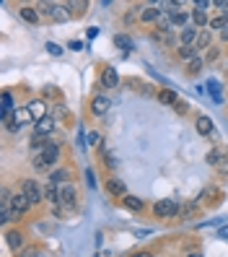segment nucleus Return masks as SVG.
Instances as JSON below:
<instances>
[{
  "label": "nucleus",
  "mask_w": 228,
  "mask_h": 257,
  "mask_svg": "<svg viewBox=\"0 0 228 257\" xmlns=\"http://www.w3.org/2000/svg\"><path fill=\"white\" fill-rule=\"evenodd\" d=\"M202 65H205V60H202V57H194L192 63H189V73H200Z\"/></svg>",
  "instance_id": "30"
},
{
  "label": "nucleus",
  "mask_w": 228,
  "mask_h": 257,
  "mask_svg": "<svg viewBox=\"0 0 228 257\" xmlns=\"http://www.w3.org/2000/svg\"><path fill=\"white\" fill-rule=\"evenodd\" d=\"M21 257H39V249H34V247H32V249H24Z\"/></svg>",
  "instance_id": "34"
},
{
  "label": "nucleus",
  "mask_w": 228,
  "mask_h": 257,
  "mask_svg": "<svg viewBox=\"0 0 228 257\" xmlns=\"http://www.w3.org/2000/svg\"><path fill=\"white\" fill-rule=\"evenodd\" d=\"M158 19H161V11H158L156 6H150V8L140 11V21H143V24H150V21H158Z\"/></svg>",
  "instance_id": "20"
},
{
  "label": "nucleus",
  "mask_w": 228,
  "mask_h": 257,
  "mask_svg": "<svg viewBox=\"0 0 228 257\" xmlns=\"http://www.w3.org/2000/svg\"><path fill=\"white\" fill-rule=\"evenodd\" d=\"M106 192H109L112 198H127V187H125L122 179H117V177H112L109 182H106Z\"/></svg>",
  "instance_id": "10"
},
{
  "label": "nucleus",
  "mask_w": 228,
  "mask_h": 257,
  "mask_svg": "<svg viewBox=\"0 0 228 257\" xmlns=\"http://www.w3.org/2000/svg\"><path fill=\"white\" fill-rule=\"evenodd\" d=\"M19 16H21L26 24H37V21H39V11L32 8V6H24V8H19Z\"/></svg>",
  "instance_id": "19"
},
{
  "label": "nucleus",
  "mask_w": 228,
  "mask_h": 257,
  "mask_svg": "<svg viewBox=\"0 0 228 257\" xmlns=\"http://www.w3.org/2000/svg\"><path fill=\"white\" fill-rule=\"evenodd\" d=\"M218 172H220V174H228V154H223V159H220V164H218Z\"/></svg>",
  "instance_id": "32"
},
{
  "label": "nucleus",
  "mask_w": 228,
  "mask_h": 257,
  "mask_svg": "<svg viewBox=\"0 0 228 257\" xmlns=\"http://www.w3.org/2000/svg\"><path fill=\"white\" fill-rule=\"evenodd\" d=\"M174 109H176L179 114H184V112H187V104H181V101H176V104H174Z\"/></svg>",
  "instance_id": "38"
},
{
  "label": "nucleus",
  "mask_w": 228,
  "mask_h": 257,
  "mask_svg": "<svg viewBox=\"0 0 228 257\" xmlns=\"http://www.w3.org/2000/svg\"><path fill=\"white\" fill-rule=\"evenodd\" d=\"M192 21H194V26H197V29H205V26L210 24V19H207V11H200V8L192 11Z\"/></svg>",
  "instance_id": "21"
},
{
  "label": "nucleus",
  "mask_w": 228,
  "mask_h": 257,
  "mask_svg": "<svg viewBox=\"0 0 228 257\" xmlns=\"http://www.w3.org/2000/svg\"><path fill=\"white\" fill-rule=\"evenodd\" d=\"M210 60H218V50H215V47L207 50V63H210Z\"/></svg>",
  "instance_id": "36"
},
{
  "label": "nucleus",
  "mask_w": 228,
  "mask_h": 257,
  "mask_svg": "<svg viewBox=\"0 0 228 257\" xmlns=\"http://www.w3.org/2000/svg\"><path fill=\"white\" fill-rule=\"evenodd\" d=\"M194 127H197V133H200V135H205V138H215V127H212V119H210L207 114L197 117Z\"/></svg>",
  "instance_id": "9"
},
{
  "label": "nucleus",
  "mask_w": 228,
  "mask_h": 257,
  "mask_svg": "<svg viewBox=\"0 0 228 257\" xmlns=\"http://www.w3.org/2000/svg\"><path fill=\"white\" fill-rule=\"evenodd\" d=\"M55 114H57V117H65V114H68V109H65V107H57V109H55Z\"/></svg>",
  "instance_id": "39"
},
{
  "label": "nucleus",
  "mask_w": 228,
  "mask_h": 257,
  "mask_svg": "<svg viewBox=\"0 0 228 257\" xmlns=\"http://www.w3.org/2000/svg\"><path fill=\"white\" fill-rule=\"evenodd\" d=\"M26 107H29V112H32V117L37 119V122L44 119V117H50V107H47V101H44V99H32Z\"/></svg>",
  "instance_id": "6"
},
{
  "label": "nucleus",
  "mask_w": 228,
  "mask_h": 257,
  "mask_svg": "<svg viewBox=\"0 0 228 257\" xmlns=\"http://www.w3.org/2000/svg\"><path fill=\"white\" fill-rule=\"evenodd\" d=\"M197 26H184V29H179V42H181V47H189L192 42H197Z\"/></svg>",
  "instance_id": "12"
},
{
  "label": "nucleus",
  "mask_w": 228,
  "mask_h": 257,
  "mask_svg": "<svg viewBox=\"0 0 228 257\" xmlns=\"http://www.w3.org/2000/svg\"><path fill=\"white\" fill-rule=\"evenodd\" d=\"M50 182L57 185V187L68 185V182H70V169H55V172L50 174Z\"/></svg>",
  "instance_id": "17"
},
{
  "label": "nucleus",
  "mask_w": 228,
  "mask_h": 257,
  "mask_svg": "<svg viewBox=\"0 0 228 257\" xmlns=\"http://www.w3.org/2000/svg\"><path fill=\"white\" fill-rule=\"evenodd\" d=\"M132 257H153V254H150V252H135Z\"/></svg>",
  "instance_id": "40"
},
{
  "label": "nucleus",
  "mask_w": 228,
  "mask_h": 257,
  "mask_svg": "<svg viewBox=\"0 0 228 257\" xmlns=\"http://www.w3.org/2000/svg\"><path fill=\"white\" fill-rule=\"evenodd\" d=\"M34 133H37V135H44V138H50V135L55 133V119H52V117H44V119H39Z\"/></svg>",
  "instance_id": "15"
},
{
  "label": "nucleus",
  "mask_w": 228,
  "mask_h": 257,
  "mask_svg": "<svg viewBox=\"0 0 228 257\" xmlns=\"http://www.w3.org/2000/svg\"><path fill=\"white\" fill-rule=\"evenodd\" d=\"M169 16H171V26H179V29H184L187 21H189V16L181 11H169Z\"/></svg>",
  "instance_id": "22"
},
{
  "label": "nucleus",
  "mask_w": 228,
  "mask_h": 257,
  "mask_svg": "<svg viewBox=\"0 0 228 257\" xmlns=\"http://www.w3.org/2000/svg\"><path fill=\"white\" fill-rule=\"evenodd\" d=\"M47 52L57 57V55H63V47H60V44H55V42H47Z\"/></svg>",
  "instance_id": "31"
},
{
  "label": "nucleus",
  "mask_w": 228,
  "mask_h": 257,
  "mask_svg": "<svg viewBox=\"0 0 228 257\" xmlns=\"http://www.w3.org/2000/svg\"><path fill=\"white\" fill-rule=\"evenodd\" d=\"M117 83H119L117 70H114V68H106V70L101 73V86H104V88H114Z\"/></svg>",
  "instance_id": "16"
},
{
  "label": "nucleus",
  "mask_w": 228,
  "mask_h": 257,
  "mask_svg": "<svg viewBox=\"0 0 228 257\" xmlns=\"http://www.w3.org/2000/svg\"><path fill=\"white\" fill-rule=\"evenodd\" d=\"M179 213H181V208H179V203L174 198H163V200H158L153 205V216L156 218H176Z\"/></svg>",
  "instance_id": "1"
},
{
  "label": "nucleus",
  "mask_w": 228,
  "mask_h": 257,
  "mask_svg": "<svg viewBox=\"0 0 228 257\" xmlns=\"http://www.w3.org/2000/svg\"><path fill=\"white\" fill-rule=\"evenodd\" d=\"M60 205L65 210H75L78 208V192H75V185H63L60 187Z\"/></svg>",
  "instance_id": "3"
},
{
  "label": "nucleus",
  "mask_w": 228,
  "mask_h": 257,
  "mask_svg": "<svg viewBox=\"0 0 228 257\" xmlns=\"http://www.w3.org/2000/svg\"><path fill=\"white\" fill-rule=\"evenodd\" d=\"M197 57V50L194 47H179V60H184V63H192Z\"/></svg>",
  "instance_id": "26"
},
{
  "label": "nucleus",
  "mask_w": 228,
  "mask_h": 257,
  "mask_svg": "<svg viewBox=\"0 0 228 257\" xmlns=\"http://www.w3.org/2000/svg\"><path fill=\"white\" fill-rule=\"evenodd\" d=\"M34 166H37V169H44V166H47V161H44L42 156H37V159H34Z\"/></svg>",
  "instance_id": "37"
},
{
  "label": "nucleus",
  "mask_w": 228,
  "mask_h": 257,
  "mask_svg": "<svg viewBox=\"0 0 228 257\" xmlns=\"http://www.w3.org/2000/svg\"><path fill=\"white\" fill-rule=\"evenodd\" d=\"M207 88H210L212 99H215V101H223V96H220V86H218L215 81H207Z\"/></svg>",
  "instance_id": "29"
},
{
  "label": "nucleus",
  "mask_w": 228,
  "mask_h": 257,
  "mask_svg": "<svg viewBox=\"0 0 228 257\" xmlns=\"http://www.w3.org/2000/svg\"><path fill=\"white\" fill-rule=\"evenodd\" d=\"M32 112H29V107H16V112H13V125H19V127H24V125H29L32 122Z\"/></svg>",
  "instance_id": "13"
},
{
  "label": "nucleus",
  "mask_w": 228,
  "mask_h": 257,
  "mask_svg": "<svg viewBox=\"0 0 228 257\" xmlns=\"http://www.w3.org/2000/svg\"><path fill=\"white\" fill-rule=\"evenodd\" d=\"M21 192L29 198L32 205H39L42 200H47V198H44V187L37 182V179H24V182H21Z\"/></svg>",
  "instance_id": "2"
},
{
  "label": "nucleus",
  "mask_w": 228,
  "mask_h": 257,
  "mask_svg": "<svg viewBox=\"0 0 228 257\" xmlns=\"http://www.w3.org/2000/svg\"><path fill=\"white\" fill-rule=\"evenodd\" d=\"M42 11L47 13L52 21H68L70 13H68V6H57V3H42Z\"/></svg>",
  "instance_id": "4"
},
{
  "label": "nucleus",
  "mask_w": 228,
  "mask_h": 257,
  "mask_svg": "<svg viewBox=\"0 0 228 257\" xmlns=\"http://www.w3.org/2000/svg\"><path fill=\"white\" fill-rule=\"evenodd\" d=\"M68 8H73V11H78V13H83L86 8H88V3H65Z\"/></svg>",
  "instance_id": "33"
},
{
  "label": "nucleus",
  "mask_w": 228,
  "mask_h": 257,
  "mask_svg": "<svg viewBox=\"0 0 228 257\" xmlns=\"http://www.w3.org/2000/svg\"><path fill=\"white\" fill-rule=\"evenodd\" d=\"M29 208H32V203H29V198H26L24 192H16V195L11 198V210H13V218H21Z\"/></svg>",
  "instance_id": "5"
},
{
  "label": "nucleus",
  "mask_w": 228,
  "mask_h": 257,
  "mask_svg": "<svg viewBox=\"0 0 228 257\" xmlns=\"http://www.w3.org/2000/svg\"><path fill=\"white\" fill-rule=\"evenodd\" d=\"M184 257H205V254H200V252H189V254H184Z\"/></svg>",
  "instance_id": "42"
},
{
  "label": "nucleus",
  "mask_w": 228,
  "mask_h": 257,
  "mask_svg": "<svg viewBox=\"0 0 228 257\" xmlns=\"http://www.w3.org/2000/svg\"><path fill=\"white\" fill-rule=\"evenodd\" d=\"M220 159H223V154H220V151H218V148H212V151H210V154L205 156V161H207L210 166H218V164H220Z\"/></svg>",
  "instance_id": "27"
},
{
  "label": "nucleus",
  "mask_w": 228,
  "mask_h": 257,
  "mask_svg": "<svg viewBox=\"0 0 228 257\" xmlns=\"http://www.w3.org/2000/svg\"><path fill=\"white\" fill-rule=\"evenodd\" d=\"M13 112H16V109H13V96L6 91V94H3V112H0V119H3V125H8V122H11Z\"/></svg>",
  "instance_id": "14"
},
{
  "label": "nucleus",
  "mask_w": 228,
  "mask_h": 257,
  "mask_svg": "<svg viewBox=\"0 0 228 257\" xmlns=\"http://www.w3.org/2000/svg\"><path fill=\"white\" fill-rule=\"evenodd\" d=\"M24 239H26V236H24V234H21L19 229H13V231H8V234H6V241H8V247H11L13 252H16V254H19V252H24V244H26Z\"/></svg>",
  "instance_id": "8"
},
{
  "label": "nucleus",
  "mask_w": 228,
  "mask_h": 257,
  "mask_svg": "<svg viewBox=\"0 0 228 257\" xmlns=\"http://www.w3.org/2000/svg\"><path fill=\"white\" fill-rule=\"evenodd\" d=\"M210 26H212V29H218V32H223V29L228 26V16H225V13H223V16H218V19H212V21H210Z\"/></svg>",
  "instance_id": "28"
},
{
  "label": "nucleus",
  "mask_w": 228,
  "mask_h": 257,
  "mask_svg": "<svg viewBox=\"0 0 228 257\" xmlns=\"http://www.w3.org/2000/svg\"><path fill=\"white\" fill-rule=\"evenodd\" d=\"M158 101L161 104H176L179 99H176V91H171V88H161V91H158Z\"/></svg>",
  "instance_id": "23"
},
{
  "label": "nucleus",
  "mask_w": 228,
  "mask_h": 257,
  "mask_svg": "<svg viewBox=\"0 0 228 257\" xmlns=\"http://www.w3.org/2000/svg\"><path fill=\"white\" fill-rule=\"evenodd\" d=\"M44 161H47V166L50 164H57V159H60V143H55V141H50L47 146H44V151L39 154Z\"/></svg>",
  "instance_id": "11"
},
{
  "label": "nucleus",
  "mask_w": 228,
  "mask_h": 257,
  "mask_svg": "<svg viewBox=\"0 0 228 257\" xmlns=\"http://www.w3.org/2000/svg\"><path fill=\"white\" fill-rule=\"evenodd\" d=\"M109 107H112V101H109V96H104V94L91 99V114H96V117L106 114V112H109Z\"/></svg>",
  "instance_id": "7"
},
{
  "label": "nucleus",
  "mask_w": 228,
  "mask_h": 257,
  "mask_svg": "<svg viewBox=\"0 0 228 257\" xmlns=\"http://www.w3.org/2000/svg\"><path fill=\"white\" fill-rule=\"evenodd\" d=\"M88 143H91V146H96V143H99V133H96V130H94V133H88Z\"/></svg>",
  "instance_id": "35"
},
{
  "label": "nucleus",
  "mask_w": 228,
  "mask_h": 257,
  "mask_svg": "<svg viewBox=\"0 0 228 257\" xmlns=\"http://www.w3.org/2000/svg\"><path fill=\"white\" fill-rule=\"evenodd\" d=\"M220 39H223V42H228V26H225L223 32H220Z\"/></svg>",
  "instance_id": "41"
},
{
  "label": "nucleus",
  "mask_w": 228,
  "mask_h": 257,
  "mask_svg": "<svg viewBox=\"0 0 228 257\" xmlns=\"http://www.w3.org/2000/svg\"><path fill=\"white\" fill-rule=\"evenodd\" d=\"M197 50H210V32L200 29V34H197Z\"/></svg>",
  "instance_id": "25"
},
{
  "label": "nucleus",
  "mask_w": 228,
  "mask_h": 257,
  "mask_svg": "<svg viewBox=\"0 0 228 257\" xmlns=\"http://www.w3.org/2000/svg\"><path fill=\"white\" fill-rule=\"evenodd\" d=\"M114 42H117V47H122V50H130V52L135 50V42H132L127 34H117V37H114Z\"/></svg>",
  "instance_id": "24"
},
{
  "label": "nucleus",
  "mask_w": 228,
  "mask_h": 257,
  "mask_svg": "<svg viewBox=\"0 0 228 257\" xmlns=\"http://www.w3.org/2000/svg\"><path fill=\"white\" fill-rule=\"evenodd\" d=\"M122 205H125L127 210H132V213H140V210L145 208L143 198H135V195H127V198H122Z\"/></svg>",
  "instance_id": "18"
}]
</instances>
